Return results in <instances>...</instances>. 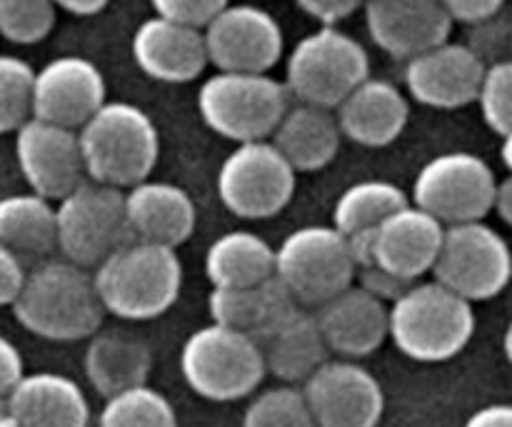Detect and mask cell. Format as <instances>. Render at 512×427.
Masks as SVG:
<instances>
[{"label": "cell", "instance_id": "6da1fadb", "mask_svg": "<svg viewBox=\"0 0 512 427\" xmlns=\"http://www.w3.org/2000/svg\"><path fill=\"white\" fill-rule=\"evenodd\" d=\"M10 308L28 333L50 343L88 340L105 315L93 273L68 260H48L30 270Z\"/></svg>", "mask_w": 512, "mask_h": 427}, {"label": "cell", "instance_id": "7a4b0ae2", "mask_svg": "<svg viewBox=\"0 0 512 427\" xmlns=\"http://www.w3.org/2000/svg\"><path fill=\"white\" fill-rule=\"evenodd\" d=\"M85 178L128 190L150 178L160 155V135L143 108L105 100L78 130Z\"/></svg>", "mask_w": 512, "mask_h": 427}, {"label": "cell", "instance_id": "3957f363", "mask_svg": "<svg viewBox=\"0 0 512 427\" xmlns=\"http://www.w3.org/2000/svg\"><path fill=\"white\" fill-rule=\"evenodd\" d=\"M93 283L105 313L123 320H153L178 300L183 265L173 248L130 240L93 270Z\"/></svg>", "mask_w": 512, "mask_h": 427}, {"label": "cell", "instance_id": "277c9868", "mask_svg": "<svg viewBox=\"0 0 512 427\" xmlns=\"http://www.w3.org/2000/svg\"><path fill=\"white\" fill-rule=\"evenodd\" d=\"M473 303L435 283H413L388 305V338L415 363H445L468 348Z\"/></svg>", "mask_w": 512, "mask_h": 427}, {"label": "cell", "instance_id": "5b68a950", "mask_svg": "<svg viewBox=\"0 0 512 427\" xmlns=\"http://www.w3.org/2000/svg\"><path fill=\"white\" fill-rule=\"evenodd\" d=\"M288 105V88L270 73L218 70L198 93L203 123L233 143L270 140Z\"/></svg>", "mask_w": 512, "mask_h": 427}, {"label": "cell", "instance_id": "8992f818", "mask_svg": "<svg viewBox=\"0 0 512 427\" xmlns=\"http://www.w3.org/2000/svg\"><path fill=\"white\" fill-rule=\"evenodd\" d=\"M180 370L188 388L213 403L248 398L268 375L255 340L218 323L195 330L185 340Z\"/></svg>", "mask_w": 512, "mask_h": 427}, {"label": "cell", "instance_id": "52a82bcc", "mask_svg": "<svg viewBox=\"0 0 512 427\" xmlns=\"http://www.w3.org/2000/svg\"><path fill=\"white\" fill-rule=\"evenodd\" d=\"M368 75V50L353 35L323 25L295 43L285 65V88L298 103L335 110Z\"/></svg>", "mask_w": 512, "mask_h": 427}, {"label": "cell", "instance_id": "ba28073f", "mask_svg": "<svg viewBox=\"0 0 512 427\" xmlns=\"http://www.w3.org/2000/svg\"><path fill=\"white\" fill-rule=\"evenodd\" d=\"M130 240L120 188L85 178L55 203V248L68 263L95 270Z\"/></svg>", "mask_w": 512, "mask_h": 427}, {"label": "cell", "instance_id": "9c48e42d", "mask_svg": "<svg viewBox=\"0 0 512 427\" xmlns=\"http://www.w3.org/2000/svg\"><path fill=\"white\" fill-rule=\"evenodd\" d=\"M275 278L295 303L315 310L353 285L355 263L348 240L333 225H305L275 248Z\"/></svg>", "mask_w": 512, "mask_h": 427}, {"label": "cell", "instance_id": "30bf717a", "mask_svg": "<svg viewBox=\"0 0 512 427\" xmlns=\"http://www.w3.org/2000/svg\"><path fill=\"white\" fill-rule=\"evenodd\" d=\"M508 240L485 220L445 225L433 280L468 303H483L503 293L510 283Z\"/></svg>", "mask_w": 512, "mask_h": 427}, {"label": "cell", "instance_id": "8fae6325", "mask_svg": "<svg viewBox=\"0 0 512 427\" xmlns=\"http://www.w3.org/2000/svg\"><path fill=\"white\" fill-rule=\"evenodd\" d=\"M295 170L270 140L238 143L218 173V195L225 208L243 220H265L290 205Z\"/></svg>", "mask_w": 512, "mask_h": 427}, {"label": "cell", "instance_id": "7c38bea8", "mask_svg": "<svg viewBox=\"0 0 512 427\" xmlns=\"http://www.w3.org/2000/svg\"><path fill=\"white\" fill-rule=\"evenodd\" d=\"M498 175L473 153H443L420 168L413 183V200L440 225L485 220L493 203Z\"/></svg>", "mask_w": 512, "mask_h": 427}, {"label": "cell", "instance_id": "4fadbf2b", "mask_svg": "<svg viewBox=\"0 0 512 427\" xmlns=\"http://www.w3.org/2000/svg\"><path fill=\"white\" fill-rule=\"evenodd\" d=\"M208 65L228 73H270L283 55V28L268 10L228 3L203 28Z\"/></svg>", "mask_w": 512, "mask_h": 427}, {"label": "cell", "instance_id": "5bb4252c", "mask_svg": "<svg viewBox=\"0 0 512 427\" xmlns=\"http://www.w3.org/2000/svg\"><path fill=\"white\" fill-rule=\"evenodd\" d=\"M300 393L318 427H378L383 418L378 378L353 360H325Z\"/></svg>", "mask_w": 512, "mask_h": 427}, {"label": "cell", "instance_id": "9a60e30c", "mask_svg": "<svg viewBox=\"0 0 512 427\" xmlns=\"http://www.w3.org/2000/svg\"><path fill=\"white\" fill-rule=\"evenodd\" d=\"M15 158L30 193L58 203L85 180L78 130L28 118L15 130Z\"/></svg>", "mask_w": 512, "mask_h": 427}, {"label": "cell", "instance_id": "2e32d148", "mask_svg": "<svg viewBox=\"0 0 512 427\" xmlns=\"http://www.w3.org/2000/svg\"><path fill=\"white\" fill-rule=\"evenodd\" d=\"M105 100V78L93 60L60 55L35 70L33 118L80 130Z\"/></svg>", "mask_w": 512, "mask_h": 427}, {"label": "cell", "instance_id": "e0dca14e", "mask_svg": "<svg viewBox=\"0 0 512 427\" xmlns=\"http://www.w3.org/2000/svg\"><path fill=\"white\" fill-rule=\"evenodd\" d=\"M485 65L465 43L433 45L405 60V88L410 98L435 110H458L475 100Z\"/></svg>", "mask_w": 512, "mask_h": 427}, {"label": "cell", "instance_id": "ac0fdd59", "mask_svg": "<svg viewBox=\"0 0 512 427\" xmlns=\"http://www.w3.org/2000/svg\"><path fill=\"white\" fill-rule=\"evenodd\" d=\"M365 25L380 50L408 60L445 43L453 18L440 0H365Z\"/></svg>", "mask_w": 512, "mask_h": 427}, {"label": "cell", "instance_id": "d6986e66", "mask_svg": "<svg viewBox=\"0 0 512 427\" xmlns=\"http://www.w3.org/2000/svg\"><path fill=\"white\" fill-rule=\"evenodd\" d=\"M328 353L355 360L375 353L388 340V303L360 285H348L313 310Z\"/></svg>", "mask_w": 512, "mask_h": 427}, {"label": "cell", "instance_id": "ffe728a7", "mask_svg": "<svg viewBox=\"0 0 512 427\" xmlns=\"http://www.w3.org/2000/svg\"><path fill=\"white\" fill-rule=\"evenodd\" d=\"M0 403V427H88L90 423V405L80 385L58 373L23 375Z\"/></svg>", "mask_w": 512, "mask_h": 427}, {"label": "cell", "instance_id": "44dd1931", "mask_svg": "<svg viewBox=\"0 0 512 427\" xmlns=\"http://www.w3.org/2000/svg\"><path fill=\"white\" fill-rule=\"evenodd\" d=\"M443 228L433 215L408 203L373 228V265L415 283L433 270Z\"/></svg>", "mask_w": 512, "mask_h": 427}, {"label": "cell", "instance_id": "7402d4cb", "mask_svg": "<svg viewBox=\"0 0 512 427\" xmlns=\"http://www.w3.org/2000/svg\"><path fill=\"white\" fill-rule=\"evenodd\" d=\"M333 113L343 138L360 148H388L408 125L410 100L390 80L368 75L340 100Z\"/></svg>", "mask_w": 512, "mask_h": 427}, {"label": "cell", "instance_id": "603a6c76", "mask_svg": "<svg viewBox=\"0 0 512 427\" xmlns=\"http://www.w3.org/2000/svg\"><path fill=\"white\" fill-rule=\"evenodd\" d=\"M130 238L178 248L195 233L198 210L188 190L163 180H143L123 190Z\"/></svg>", "mask_w": 512, "mask_h": 427}, {"label": "cell", "instance_id": "cb8c5ba5", "mask_svg": "<svg viewBox=\"0 0 512 427\" xmlns=\"http://www.w3.org/2000/svg\"><path fill=\"white\" fill-rule=\"evenodd\" d=\"M133 58L148 78L160 83H190L208 68L203 30L175 20H143L133 33Z\"/></svg>", "mask_w": 512, "mask_h": 427}, {"label": "cell", "instance_id": "d4e9b609", "mask_svg": "<svg viewBox=\"0 0 512 427\" xmlns=\"http://www.w3.org/2000/svg\"><path fill=\"white\" fill-rule=\"evenodd\" d=\"M253 340L263 355L265 373L288 385L305 383L330 355L313 310L305 308H295Z\"/></svg>", "mask_w": 512, "mask_h": 427}, {"label": "cell", "instance_id": "484cf974", "mask_svg": "<svg viewBox=\"0 0 512 427\" xmlns=\"http://www.w3.org/2000/svg\"><path fill=\"white\" fill-rule=\"evenodd\" d=\"M340 140L343 135L333 110L310 103H290L270 135V143L295 173L328 168L338 155Z\"/></svg>", "mask_w": 512, "mask_h": 427}, {"label": "cell", "instance_id": "4316f807", "mask_svg": "<svg viewBox=\"0 0 512 427\" xmlns=\"http://www.w3.org/2000/svg\"><path fill=\"white\" fill-rule=\"evenodd\" d=\"M300 308L278 278H270L248 288H213L208 310L213 323L258 338L260 333Z\"/></svg>", "mask_w": 512, "mask_h": 427}, {"label": "cell", "instance_id": "83f0119b", "mask_svg": "<svg viewBox=\"0 0 512 427\" xmlns=\"http://www.w3.org/2000/svg\"><path fill=\"white\" fill-rule=\"evenodd\" d=\"M85 378L105 400L138 385H148L153 353L145 343L120 333L90 335L83 358Z\"/></svg>", "mask_w": 512, "mask_h": 427}, {"label": "cell", "instance_id": "f1b7e54d", "mask_svg": "<svg viewBox=\"0 0 512 427\" xmlns=\"http://www.w3.org/2000/svg\"><path fill=\"white\" fill-rule=\"evenodd\" d=\"M203 265L213 288H248L273 278L275 248L250 230H233L213 240Z\"/></svg>", "mask_w": 512, "mask_h": 427}, {"label": "cell", "instance_id": "f546056e", "mask_svg": "<svg viewBox=\"0 0 512 427\" xmlns=\"http://www.w3.org/2000/svg\"><path fill=\"white\" fill-rule=\"evenodd\" d=\"M0 245L20 260L45 258L55 250V205L35 193L0 198Z\"/></svg>", "mask_w": 512, "mask_h": 427}, {"label": "cell", "instance_id": "4dcf8cb0", "mask_svg": "<svg viewBox=\"0 0 512 427\" xmlns=\"http://www.w3.org/2000/svg\"><path fill=\"white\" fill-rule=\"evenodd\" d=\"M408 203V193L390 180H360L350 185L335 203L333 228L345 238L373 230Z\"/></svg>", "mask_w": 512, "mask_h": 427}, {"label": "cell", "instance_id": "1f68e13d", "mask_svg": "<svg viewBox=\"0 0 512 427\" xmlns=\"http://www.w3.org/2000/svg\"><path fill=\"white\" fill-rule=\"evenodd\" d=\"M98 427H178V415L165 395L138 385L105 400Z\"/></svg>", "mask_w": 512, "mask_h": 427}, {"label": "cell", "instance_id": "d6a6232c", "mask_svg": "<svg viewBox=\"0 0 512 427\" xmlns=\"http://www.w3.org/2000/svg\"><path fill=\"white\" fill-rule=\"evenodd\" d=\"M33 65L15 55H0V135L15 133L33 118Z\"/></svg>", "mask_w": 512, "mask_h": 427}, {"label": "cell", "instance_id": "836d02e7", "mask_svg": "<svg viewBox=\"0 0 512 427\" xmlns=\"http://www.w3.org/2000/svg\"><path fill=\"white\" fill-rule=\"evenodd\" d=\"M53 0H0V35L15 45H33L55 28Z\"/></svg>", "mask_w": 512, "mask_h": 427}, {"label": "cell", "instance_id": "e575fe53", "mask_svg": "<svg viewBox=\"0 0 512 427\" xmlns=\"http://www.w3.org/2000/svg\"><path fill=\"white\" fill-rule=\"evenodd\" d=\"M243 427H318L303 393L293 385L258 395L243 415Z\"/></svg>", "mask_w": 512, "mask_h": 427}, {"label": "cell", "instance_id": "d590c367", "mask_svg": "<svg viewBox=\"0 0 512 427\" xmlns=\"http://www.w3.org/2000/svg\"><path fill=\"white\" fill-rule=\"evenodd\" d=\"M473 103H478L480 115L485 125L500 138L512 135V63L500 60V63L485 65L483 78H480L478 93Z\"/></svg>", "mask_w": 512, "mask_h": 427}, {"label": "cell", "instance_id": "8d00e7d4", "mask_svg": "<svg viewBox=\"0 0 512 427\" xmlns=\"http://www.w3.org/2000/svg\"><path fill=\"white\" fill-rule=\"evenodd\" d=\"M470 50L480 58V63H500V60H510V45H512V23L510 15L503 10L488 15L483 20L470 23L468 40H465Z\"/></svg>", "mask_w": 512, "mask_h": 427}, {"label": "cell", "instance_id": "74e56055", "mask_svg": "<svg viewBox=\"0 0 512 427\" xmlns=\"http://www.w3.org/2000/svg\"><path fill=\"white\" fill-rule=\"evenodd\" d=\"M155 15L203 30L230 0H150Z\"/></svg>", "mask_w": 512, "mask_h": 427}, {"label": "cell", "instance_id": "f35d334b", "mask_svg": "<svg viewBox=\"0 0 512 427\" xmlns=\"http://www.w3.org/2000/svg\"><path fill=\"white\" fill-rule=\"evenodd\" d=\"M355 278L360 280V288L373 293L375 298H380L388 305L393 303V300H398L400 295L413 285L408 283V280H400L395 278V275L385 273V270L378 268V265H365V268H358L355 270Z\"/></svg>", "mask_w": 512, "mask_h": 427}, {"label": "cell", "instance_id": "ab89813d", "mask_svg": "<svg viewBox=\"0 0 512 427\" xmlns=\"http://www.w3.org/2000/svg\"><path fill=\"white\" fill-rule=\"evenodd\" d=\"M25 263L15 253H10L5 245H0V308L13 305L18 298L20 288L25 280Z\"/></svg>", "mask_w": 512, "mask_h": 427}, {"label": "cell", "instance_id": "60d3db41", "mask_svg": "<svg viewBox=\"0 0 512 427\" xmlns=\"http://www.w3.org/2000/svg\"><path fill=\"white\" fill-rule=\"evenodd\" d=\"M295 3L305 15L318 20L320 25H335L348 18L350 13H355V8L363 0H295Z\"/></svg>", "mask_w": 512, "mask_h": 427}, {"label": "cell", "instance_id": "b9f144b4", "mask_svg": "<svg viewBox=\"0 0 512 427\" xmlns=\"http://www.w3.org/2000/svg\"><path fill=\"white\" fill-rule=\"evenodd\" d=\"M440 5L445 8V13L460 23H475V20H483L488 15L498 13L505 8V0H440Z\"/></svg>", "mask_w": 512, "mask_h": 427}, {"label": "cell", "instance_id": "7bdbcfd3", "mask_svg": "<svg viewBox=\"0 0 512 427\" xmlns=\"http://www.w3.org/2000/svg\"><path fill=\"white\" fill-rule=\"evenodd\" d=\"M23 378V358L8 338L0 335V400Z\"/></svg>", "mask_w": 512, "mask_h": 427}, {"label": "cell", "instance_id": "ee69618b", "mask_svg": "<svg viewBox=\"0 0 512 427\" xmlns=\"http://www.w3.org/2000/svg\"><path fill=\"white\" fill-rule=\"evenodd\" d=\"M465 427H512V408L505 403L480 408L478 413L470 415Z\"/></svg>", "mask_w": 512, "mask_h": 427}, {"label": "cell", "instance_id": "f6af8a7d", "mask_svg": "<svg viewBox=\"0 0 512 427\" xmlns=\"http://www.w3.org/2000/svg\"><path fill=\"white\" fill-rule=\"evenodd\" d=\"M490 213L498 215L500 223L505 225L512 220V180L510 178H498V183H495Z\"/></svg>", "mask_w": 512, "mask_h": 427}, {"label": "cell", "instance_id": "bcb514c9", "mask_svg": "<svg viewBox=\"0 0 512 427\" xmlns=\"http://www.w3.org/2000/svg\"><path fill=\"white\" fill-rule=\"evenodd\" d=\"M110 0H53L55 8L68 10L73 15H95L108 5Z\"/></svg>", "mask_w": 512, "mask_h": 427}]
</instances>
